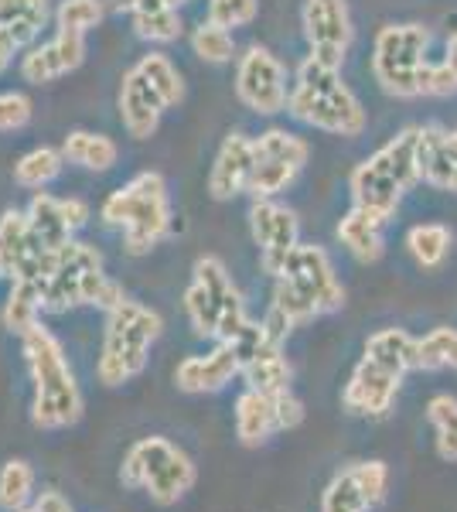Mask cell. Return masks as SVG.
I'll return each mask as SVG.
<instances>
[{"instance_id":"20","label":"cell","mask_w":457,"mask_h":512,"mask_svg":"<svg viewBox=\"0 0 457 512\" xmlns=\"http://www.w3.org/2000/svg\"><path fill=\"white\" fill-rule=\"evenodd\" d=\"M423 185L457 195V127H420Z\"/></svg>"},{"instance_id":"3","label":"cell","mask_w":457,"mask_h":512,"mask_svg":"<svg viewBox=\"0 0 457 512\" xmlns=\"http://www.w3.org/2000/svg\"><path fill=\"white\" fill-rule=\"evenodd\" d=\"M24 362H28L31 383H35V400H31V420L41 431H62L82 417V390L76 383L69 359H65L62 342L38 321L28 335L21 338Z\"/></svg>"},{"instance_id":"34","label":"cell","mask_w":457,"mask_h":512,"mask_svg":"<svg viewBox=\"0 0 457 512\" xmlns=\"http://www.w3.org/2000/svg\"><path fill=\"white\" fill-rule=\"evenodd\" d=\"M417 369H454L457 373V328L440 325L434 332L417 338Z\"/></svg>"},{"instance_id":"12","label":"cell","mask_w":457,"mask_h":512,"mask_svg":"<svg viewBox=\"0 0 457 512\" xmlns=\"http://www.w3.org/2000/svg\"><path fill=\"white\" fill-rule=\"evenodd\" d=\"M301 31L307 41V55L342 69L355 45L352 7H348V0H304Z\"/></svg>"},{"instance_id":"18","label":"cell","mask_w":457,"mask_h":512,"mask_svg":"<svg viewBox=\"0 0 457 512\" xmlns=\"http://www.w3.org/2000/svg\"><path fill=\"white\" fill-rule=\"evenodd\" d=\"M249 175H253V137L232 130L212 161L209 195L215 202H232V198L249 192Z\"/></svg>"},{"instance_id":"32","label":"cell","mask_w":457,"mask_h":512,"mask_svg":"<svg viewBox=\"0 0 457 512\" xmlns=\"http://www.w3.org/2000/svg\"><path fill=\"white\" fill-rule=\"evenodd\" d=\"M134 69L151 82V89L161 96V103L168 106V110L185 99V79H181L178 65H174L164 52H147Z\"/></svg>"},{"instance_id":"37","label":"cell","mask_w":457,"mask_h":512,"mask_svg":"<svg viewBox=\"0 0 457 512\" xmlns=\"http://www.w3.org/2000/svg\"><path fill=\"white\" fill-rule=\"evenodd\" d=\"M427 417L437 431V454L444 461H457V400L447 393L427 403Z\"/></svg>"},{"instance_id":"11","label":"cell","mask_w":457,"mask_h":512,"mask_svg":"<svg viewBox=\"0 0 457 512\" xmlns=\"http://www.w3.org/2000/svg\"><path fill=\"white\" fill-rule=\"evenodd\" d=\"M273 280H287L301 291L307 301L314 304L318 315H331L345 304V287L335 274V263L324 253V246L314 243H297L294 250L287 253L284 267Z\"/></svg>"},{"instance_id":"39","label":"cell","mask_w":457,"mask_h":512,"mask_svg":"<svg viewBox=\"0 0 457 512\" xmlns=\"http://www.w3.org/2000/svg\"><path fill=\"white\" fill-rule=\"evenodd\" d=\"M55 28H69V31H93L96 24H103L106 18V4L103 0H62L55 7Z\"/></svg>"},{"instance_id":"30","label":"cell","mask_w":457,"mask_h":512,"mask_svg":"<svg viewBox=\"0 0 457 512\" xmlns=\"http://www.w3.org/2000/svg\"><path fill=\"white\" fill-rule=\"evenodd\" d=\"M31 246H35V236H31L28 212L7 209L0 216V277H14V270H18V263Z\"/></svg>"},{"instance_id":"5","label":"cell","mask_w":457,"mask_h":512,"mask_svg":"<svg viewBox=\"0 0 457 512\" xmlns=\"http://www.w3.org/2000/svg\"><path fill=\"white\" fill-rule=\"evenodd\" d=\"M185 315L195 335L232 342L249 325L243 294L232 284L226 263L219 256H198L191 270V284L185 291Z\"/></svg>"},{"instance_id":"27","label":"cell","mask_w":457,"mask_h":512,"mask_svg":"<svg viewBox=\"0 0 457 512\" xmlns=\"http://www.w3.org/2000/svg\"><path fill=\"white\" fill-rule=\"evenodd\" d=\"M48 18H52L48 0H0V24L11 31L18 48L35 45Z\"/></svg>"},{"instance_id":"23","label":"cell","mask_w":457,"mask_h":512,"mask_svg":"<svg viewBox=\"0 0 457 512\" xmlns=\"http://www.w3.org/2000/svg\"><path fill=\"white\" fill-rule=\"evenodd\" d=\"M24 212H28V222H31V236H35L41 246H48V250H62V246L72 243V236H76V229L69 226V216H65L62 198L48 195L45 188L35 192V198H31Z\"/></svg>"},{"instance_id":"19","label":"cell","mask_w":457,"mask_h":512,"mask_svg":"<svg viewBox=\"0 0 457 512\" xmlns=\"http://www.w3.org/2000/svg\"><path fill=\"white\" fill-rule=\"evenodd\" d=\"M116 106H120V120L127 127V134L134 140H147L157 134L161 127V117L168 106L161 103V96L151 89V82L140 76L137 69H130L120 82V96H116Z\"/></svg>"},{"instance_id":"15","label":"cell","mask_w":457,"mask_h":512,"mask_svg":"<svg viewBox=\"0 0 457 512\" xmlns=\"http://www.w3.org/2000/svg\"><path fill=\"white\" fill-rule=\"evenodd\" d=\"M82 62H86V35H82V31L58 28L52 41L24 48L21 76L24 82L45 86V82H55V79L69 76V72H76Z\"/></svg>"},{"instance_id":"48","label":"cell","mask_w":457,"mask_h":512,"mask_svg":"<svg viewBox=\"0 0 457 512\" xmlns=\"http://www.w3.org/2000/svg\"><path fill=\"white\" fill-rule=\"evenodd\" d=\"M444 62H447V69L454 72V79H457V31L447 38V45H444Z\"/></svg>"},{"instance_id":"38","label":"cell","mask_w":457,"mask_h":512,"mask_svg":"<svg viewBox=\"0 0 457 512\" xmlns=\"http://www.w3.org/2000/svg\"><path fill=\"white\" fill-rule=\"evenodd\" d=\"M372 509L365 492L359 489V478H355L352 468L338 472L335 478L328 482V489L321 495V512H365Z\"/></svg>"},{"instance_id":"42","label":"cell","mask_w":457,"mask_h":512,"mask_svg":"<svg viewBox=\"0 0 457 512\" xmlns=\"http://www.w3.org/2000/svg\"><path fill=\"white\" fill-rule=\"evenodd\" d=\"M420 96L423 99H447V96H457V79L454 72L447 69V62L440 59L427 62V69H423L420 76Z\"/></svg>"},{"instance_id":"29","label":"cell","mask_w":457,"mask_h":512,"mask_svg":"<svg viewBox=\"0 0 457 512\" xmlns=\"http://www.w3.org/2000/svg\"><path fill=\"white\" fill-rule=\"evenodd\" d=\"M41 311H45V304H41V284H31V280H14L4 311H0V321H4V328L11 335L24 338L31 328L38 325Z\"/></svg>"},{"instance_id":"47","label":"cell","mask_w":457,"mask_h":512,"mask_svg":"<svg viewBox=\"0 0 457 512\" xmlns=\"http://www.w3.org/2000/svg\"><path fill=\"white\" fill-rule=\"evenodd\" d=\"M14 55H18V41L11 38V31H7L4 24H0V76L11 69Z\"/></svg>"},{"instance_id":"36","label":"cell","mask_w":457,"mask_h":512,"mask_svg":"<svg viewBox=\"0 0 457 512\" xmlns=\"http://www.w3.org/2000/svg\"><path fill=\"white\" fill-rule=\"evenodd\" d=\"M134 21V35L144 41H154V45H168V41H178L181 31H185V21H181L178 7H157V11H140L130 14Z\"/></svg>"},{"instance_id":"28","label":"cell","mask_w":457,"mask_h":512,"mask_svg":"<svg viewBox=\"0 0 457 512\" xmlns=\"http://www.w3.org/2000/svg\"><path fill=\"white\" fill-rule=\"evenodd\" d=\"M454 233L444 222H417V226L406 233V253L420 263L423 270L444 267V260L451 256Z\"/></svg>"},{"instance_id":"22","label":"cell","mask_w":457,"mask_h":512,"mask_svg":"<svg viewBox=\"0 0 457 512\" xmlns=\"http://www.w3.org/2000/svg\"><path fill=\"white\" fill-rule=\"evenodd\" d=\"M382 226H386V222L372 219L369 212H362V209H355V205H352V209L338 219L335 236H338V243H342L359 263H379L382 253H386V236H382Z\"/></svg>"},{"instance_id":"1","label":"cell","mask_w":457,"mask_h":512,"mask_svg":"<svg viewBox=\"0 0 457 512\" xmlns=\"http://www.w3.org/2000/svg\"><path fill=\"white\" fill-rule=\"evenodd\" d=\"M287 113L304 127L345 140L362 137L369 127V113H365L359 93L345 82L342 69L314 59V55H307L290 76Z\"/></svg>"},{"instance_id":"21","label":"cell","mask_w":457,"mask_h":512,"mask_svg":"<svg viewBox=\"0 0 457 512\" xmlns=\"http://www.w3.org/2000/svg\"><path fill=\"white\" fill-rule=\"evenodd\" d=\"M273 431H280L273 396L246 386V390L236 396V437L246 448H260V444L270 441Z\"/></svg>"},{"instance_id":"40","label":"cell","mask_w":457,"mask_h":512,"mask_svg":"<svg viewBox=\"0 0 457 512\" xmlns=\"http://www.w3.org/2000/svg\"><path fill=\"white\" fill-rule=\"evenodd\" d=\"M256 14H260V0H209V21L229 31L253 24Z\"/></svg>"},{"instance_id":"24","label":"cell","mask_w":457,"mask_h":512,"mask_svg":"<svg viewBox=\"0 0 457 512\" xmlns=\"http://www.w3.org/2000/svg\"><path fill=\"white\" fill-rule=\"evenodd\" d=\"M62 154L65 164H76L82 171H110L116 161H120V147H116L113 137L96 134V130H72L69 137L62 140Z\"/></svg>"},{"instance_id":"26","label":"cell","mask_w":457,"mask_h":512,"mask_svg":"<svg viewBox=\"0 0 457 512\" xmlns=\"http://www.w3.org/2000/svg\"><path fill=\"white\" fill-rule=\"evenodd\" d=\"M243 379L249 390H260L270 396L290 390V362L284 355V345H277V342L263 345L253 359L243 362Z\"/></svg>"},{"instance_id":"35","label":"cell","mask_w":457,"mask_h":512,"mask_svg":"<svg viewBox=\"0 0 457 512\" xmlns=\"http://www.w3.org/2000/svg\"><path fill=\"white\" fill-rule=\"evenodd\" d=\"M191 52H195L202 62H209V65H226L232 59H239L232 31L222 28V24L209 21V18H205L195 31H191Z\"/></svg>"},{"instance_id":"6","label":"cell","mask_w":457,"mask_h":512,"mask_svg":"<svg viewBox=\"0 0 457 512\" xmlns=\"http://www.w3.org/2000/svg\"><path fill=\"white\" fill-rule=\"evenodd\" d=\"M430 41L434 35L420 21L382 24L369 55L372 82L393 99H420V76L430 62Z\"/></svg>"},{"instance_id":"44","label":"cell","mask_w":457,"mask_h":512,"mask_svg":"<svg viewBox=\"0 0 457 512\" xmlns=\"http://www.w3.org/2000/svg\"><path fill=\"white\" fill-rule=\"evenodd\" d=\"M273 407H277V427H280V431H294V427H301L304 403L297 400V396L290 393V390L273 396Z\"/></svg>"},{"instance_id":"9","label":"cell","mask_w":457,"mask_h":512,"mask_svg":"<svg viewBox=\"0 0 457 512\" xmlns=\"http://www.w3.org/2000/svg\"><path fill=\"white\" fill-rule=\"evenodd\" d=\"M311 158V144L287 127H267L260 137H253V175L249 192L253 198H277L287 192L304 171Z\"/></svg>"},{"instance_id":"31","label":"cell","mask_w":457,"mask_h":512,"mask_svg":"<svg viewBox=\"0 0 457 512\" xmlns=\"http://www.w3.org/2000/svg\"><path fill=\"white\" fill-rule=\"evenodd\" d=\"M62 168H65L62 147L41 144L14 164V181H18L21 188H35V192H41V188H48L58 175H62Z\"/></svg>"},{"instance_id":"16","label":"cell","mask_w":457,"mask_h":512,"mask_svg":"<svg viewBox=\"0 0 457 512\" xmlns=\"http://www.w3.org/2000/svg\"><path fill=\"white\" fill-rule=\"evenodd\" d=\"M236 376H243V359L229 342H215V349L205 355H188L174 369V383L185 393H219Z\"/></svg>"},{"instance_id":"49","label":"cell","mask_w":457,"mask_h":512,"mask_svg":"<svg viewBox=\"0 0 457 512\" xmlns=\"http://www.w3.org/2000/svg\"><path fill=\"white\" fill-rule=\"evenodd\" d=\"M21 512H35V506H28V509H21Z\"/></svg>"},{"instance_id":"41","label":"cell","mask_w":457,"mask_h":512,"mask_svg":"<svg viewBox=\"0 0 457 512\" xmlns=\"http://www.w3.org/2000/svg\"><path fill=\"white\" fill-rule=\"evenodd\" d=\"M31 99L24 93H0V134H14V130H24L31 123Z\"/></svg>"},{"instance_id":"33","label":"cell","mask_w":457,"mask_h":512,"mask_svg":"<svg viewBox=\"0 0 457 512\" xmlns=\"http://www.w3.org/2000/svg\"><path fill=\"white\" fill-rule=\"evenodd\" d=\"M31 499H35V468L21 458L7 461V465L0 468V509L21 512V509H28Z\"/></svg>"},{"instance_id":"14","label":"cell","mask_w":457,"mask_h":512,"mask_svg":"<svg viewBox=\"0 0 457 512\" xmlns=\"http://www.w3.org/2000/svg\"><path fill=\"white\" fill-rule=\"evenodd\" d=\"M103 267V256H99L96 246L89 243H65L58 250V260H55V270L41 280V304L45 311L52 315H65V311L79 308L82 304V280H86L89 270H99Z\"/></svg>"},{"instance_id":"43","label":"cell","mask_w":457,"mask_h":512,"mask_svg":"<svg viewBox=\"0 0 457 512\" xmlns=\"http://www.w3.org/2000/svg\"><path fill=\"white\" fill-rule=\"evenodd\" d=\"M355 478H359V489L365 492L369 506H379L382 495H386V485H389V472L382 461H362V465H352Z\"/></svg>"},{"instance_id":"13","label":"cell","mask_w":457,"mask_h":512,"mask_svg":"<svg viewBox=\"0 0 457 512\" xmlns=\"http://www.w3.org/2000/svg\"><path fill=\"white\" fill-rule=\"evenodd\" d=\"M249 233L260 246V263L270 277L280 274L287 253L301 243V219L294 209H287L277 198H253L249 205Z\"/></svg>"},{"instance_id":"4","label":"cell","mask_w":457,"mask_h":512,"mask_svg":"<svg viewBox=\"0 0 457 512\" xmlns=\"http://www.w3.org/2000/svg\"><path fill=\"white\" fill-rule=\"evenodd\" d=\"M99 219L110 229H120L127 253H151L171 233V198L161 171H140L123 188L106 195Z\"/></svg>"},{"instance_id":"25","label":"cell","mask_w":457,"mask_h":512,"mask_svg":"<svg viewBox=\"0 0 457 512\" xmlns=\"http://www.w3.org/2000/svg\"><path fill=\"white\" fill-rule=\"evenodd\" d=\"M365 359L379 362L396 376H406L410 369H417V338L403 328H382L365 342Z\"/></svg>"},{"instance_id":"2","label":"cell","mask_w":457,"mask_h":512,"mask_svg":"<svg viewBox=\"0 0 457 512\" xmlns=\"http://www.w3.org/2000/svg\"><path fill=\"white\" fill-rule=\"evenodd\" d=\"M423 185L420 171V127H403L382 147L362 158L348 175L352 205L372 219L389 222L403 205L406 192Z\"/></svg>"},{"instance_id":"46","label":"cell","mask_w":457,"mask_h":512,"mask_svg":"<svg viewBox=\"0 0 457 512\" xmlns=\"http://www.w3.org/2000/svg\"><path fill=\"white\" fill-rule=\"evenodd\" d=\"M116 11L123 14H140V11H157V7H171L168 0H110Z\"/></svg>"},{"instance_id":"7","label":"cell","mask_w":457,"mask_h":512,"mask_svg":"<svg viewBox=\"0 0 457 512\" xmlns=\"http://www.w3.org/2000/svg\"><path fill=\"white\" fill-rule=\"evenodd\" d=\"M161 332H164L161 315L144 308V304L127 297L120 308H113L110 315H106V338H103V352H99V362H96L99 383L123 386L144 373L147 352H151V345L161 338Z\"/></svg>"},{"instance_id":"17","label":"cell","mask_w":457,"mask_h":512,"mask_svg":"<svg viewBox=\"0 0 457 512\" xmlns=\"http://www.w3.org/2000/svg\"><path fill=\"white\" fill-rule=\"evenodd\" d=\"M400 383H403V376L389 373L386 366H379V362L362 355V362L355 366V373L342 393V403L359 417H382L393 407L396 393H400Z\"/></svg>"},{"instance_id":"8","label":"cell","mask_w":457,"mask_h":512,"mask_svg":"<svg viewBox=\"0 0 457 512\" xmlns=\"http://www.w3.org/2000/svg\"><path fill=\"white\" fill-rule=\"evenodd\" d=\"M120 482L127 489H147L154 502L171 506L195 485V465L168 437H140L130 444L120 465Z\"/></svg>"},{"instance_id":"10","label":"cell","mask_w":457,"mask_h":512,"mask_svg":"<svg viewBox=\"0 0 457 512\" xmlns=\"http://www.w3.org/2000/svg\"><path fill=\"white\" fill-rule=\"evenodd\" d=\"M236 99L256 117L287 113L290 76L287 65L267 45H249L236 59Z\"/></svg>"},{"instance_id":"45","label":"cell","mask_w":457,"mask_h":512,"mask_svg":"<svg viewBox=\"0 0 457 512\" xmlns=\"http://www.w3.org/2000/svg\"><path fill=\"white\" fill-rule=\"evenodd\" d=\"M31 506H35V512H72L69 502H65L62 495L52 492V489H48V492H38Z\"/></svg>"}]
</instances>
